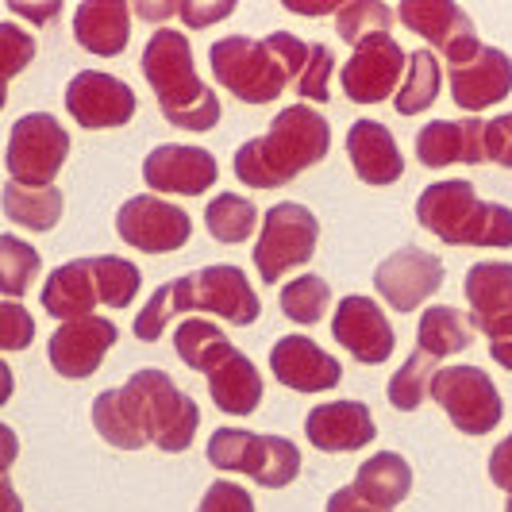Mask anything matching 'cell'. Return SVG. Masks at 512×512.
I'll list each match as a JSON object with an SVG mask.
<instances>
[{"label": "cell", "instance_id": "cell-23", "mask_svg": "<svg viewBox=\"0 0 512 512\" xmlns=\"http://www.w3.org/2000/svg\"><path fill=\"white\" fill-rule=\"evenodd\" d=\"M416 158L428 170H443L451 162L478 166L486 162V124L482 120H432L416 131Z\"/></svg>", "mask_w": 512, "mask_h": 512}, {"label": "cell", "instance_id": "cell-20", "mask_svg": "<svg viewBox=\"0 0 512 512\" xmlns=\"http://www.w3.org/2000/svg\"><path fill=\"white\" fill-rule=\"evenodd\" d=\"M270 370L274 378L297 393H324L343 382V366L316 347L308 335H285L270 351Z\"/></svg>", "mask_w": 512, "mask_h": 512}, {"label": "cell", "instance_id": "cell-6", "mask_svg": "<svg viewBox=\"0 0 512 512\" xmlns=\"http://www.w3.org/2000/svg\"><path fill=\"white\" fill-rule=\"evenodd\" d=\"M208 462L216 470L247 474L266 489H285L301 474V451L282 436H255L243 428H216L208 439Z\"/></svg>", "mask_w": 512, "mask_h": 512}, {"label": "cell", "instance_id": "cell-53", "mask_svg": "<svg viewBox=\"0 0 512 512\" xmlns=\"http://www.w3.org/2000/svg\"><path fill=\"white\" fill-rule=\"evenodd\" d=\"M12 389H16V378H12V370H8V362L0 359V405H8V397H12Z\"/></svg>", "mask_w": 512, "mask_h": 512}, {"label": "cell", "instance_id": "cell-35", "mask_svg": "<svg viewBox=\"0 0 512 512\" xmlns=\"http://www.w3.org/2000/svg\"><path fill=\"white\" fill-rule=\"evenodd\" d=\"M39 266H43V258L31 243L16 239V235H0V293L8 301L24 297L31 282L39 278Z\"/></svg>", "mask_w": 512, "mask_h": 512}, {"label": "cell", "instance_id": "cell-9", "mask_svg": "<svg viewBox=\"0 0 512 512\" xmlns=\"http://www.w3.org/2000/svg\"><path fill=\"white\" fill-rule=\"evenodd\" d=\"M436 405L447 416L451 424L466 432V436H489L501 416H505V405H501V393L482 366H447V370H436L432 378V393Z\"/></svg>", "mask_w": 512, "mask_h": 512}, {"label": "cell", "instance_id": "cell-34", "mask_svg": "<svg viewBox=\"0 0 512 512\" xmlns=\"http://www.w3.org/2000/svg\"><path fill=\"white\" fill-rule=\"evenodd\" d=\"M205 224L212 231V239H220V243H247L258 228V208L247 197L220 193L208 201Z\"/></svg>", "mask_w": 512, "mask_h": 512}, {"label": "cell", "instance_id": "cell-38", "mask_svg": "<svg viewBox=\"0 0 512 512\" xmlns=\"http://www.w3.org/2000/svg\"><path fill=\"white\" fill-rule=\"evenodd\" d=\"M328 301H332V285L316 278V274H305V278H297L282 289V312L293 324H305V328L324 320Z\"/></svg>", "mask_w": 512, "mask_h": 512}, {"label": "cell", "instance_id": "cell-36", "mask_svg": "<svg viewBox=\"0 0 512 512\" xmlns=\"http://www.w3.org/2000/svg\"><path fill=\"white\" fill-rule=\"evenodd\" d=\"M432 378H436V359H428L424 351H412L409 362L389 378L385 385V397L389 405L401 412H412L424 405V397L432 393Z\"/></svg>", "mask_w": 512, "mask_h": 512}, {"label": "cell", "instance_id": "cell-5", "mask_svg": "<svg viewBox=\"0 0 512 512\" xmlns=\"http://www.w3.org/2000/svg\"><path fill=\"white\" fill-rule=\"evenodd\" d=\"M212 74L216 81L235 93V101L243 104H266L278 101L289 85L282 54L274 51L270 39H251V35H228L220 43H212L208 51Z\"/></svg>", "mask_w": 512, "mask_h": 512}, {"label": "cell", "instance_id": "cell-18", "mask_svg": "<svg viewBox=\"0 0 512 512\" xmlns=\"http://www.w3.org/2000/svg\"><path fill=\"white\" fill-rule=\"evenodd\" d=\"M470 328L497 339H512V266L509 262H478L466 274Z\"/></svg>", "mask_w": 512, "mask_h": 512}, {"label": "cell", "instance_id": "cell-41", "mask_svg": "<svg viewBox=\"0 0 512 512\" xmlns=\"http://www.w3.org/2000/svg\"><path fill=\"white\" fill-rule=\"evenodd\" d=\"M35 339V316L20 301H0V351H24Z\"/></svg>", "mask_w": 512, "mask_h": 512}, {"label": "cell", "instance_id": "cell-49", "mask_svg": "<svg viewBox=\"0 0 512 512\" xmlns=\"http://www.w3.org/2000/svg\"><path fill=\"white\" fill-rule=\"evenodd\" d=\"M16 455H20V439L8 424H0V470H8L16 462Z\"/></svg>", "mask_w": 512, "mask_h": 512}, {"label": "cell", "instance_id": "cell-1", "mask_svg": "<svg viewBox=\"0 0 512 512\" xmlns=\"http://www.w3.org/2000/svg\"><path fill=\"white\" fill-rule=\"evenodd\" d=\"M93 428L120 451H143L154 443L166 455H181L193 447L201 409L162 370H139L128 385L104 389L93 401Z\"/></svg>", "mask_w": 512, "mask_h": 512}, {"label": "cell", "instance_id": "cell-15", "mask_svg": "<svg viewBox=\"0 0 512 512\" xmlns=\"http://www.w3.org/2000/svg\"><path fill=\"white\" fill-rule=\"evenodd\" d=\"M374 285L389 301V308L412 312L443 285V262L428 251H420V247H401L397 255H389L374 270Z\"/></svg>", "mask_w": 512, "mask_h": 512}, {"label": "cell", "instance_id": "cell-3", "mask_svg": "<svg viewBox=\"0 0 512 512\" xmlns=\"http://www.w3.org/2000/svg\"><path fill=\"white\" fill-rule=\"evenodd\" d=\"M143 77L151 81L158 108L174 128L212 131L220 124V101L197 77L193 47H189V39L181 31L162 27V31H154V39H147V47H143Z\"/></svg>", "mask_w": 512, "mask_h": 512}, {"label": "cell", "instance_id": "cell-37", "mask_svg": "<svg viewBox=\"0 0 512 512\" xmlns=\"http://www.w3.org/2000/svg\"><path fill=\"white\" fill-rule=\"evenodd\" d=\"M389 27H393V12L389 4H378V0H347L335 12V31L351 47H359L370 35H389Z\"/></svg>", "mask_w": 512, "mask_h": 512}, {"label": "cell", "instance_id": "cell-27", "mask_svg": "<svg viewBox=\"0 0 512 512\" xmlns=\"http://www.w3.org/2000/svg\"><path fill=\"white\" fill-rule=\"evenodd\" d=\"M208 378V393L216 401L220 412H231V416H251V412L262 405V374L258 366L243 351H231L228 359L220 362Z\"/></svg>", "mask_w": 512, "mask_h": 512}, {"label": "cell", "instance_id": "cell-29", "mask_svg": "<svg viewBox=\"0 0 512 512\" xmlns=\"http://www.w3.org/2000/svg\"><path fill=\"white\" fill-rule=\"evenodd\" d=\"M0 205H4V216L12 220V224H20L27 231H51L58 220H62V189H27V185H16V181H8L4 185V193H0Z\"/></svg>", "mask_w": 512, "mask_h": 512}, {"label": "cell", "instance_id": "cell-48", "mask_svg": "<svg viewBox=\"0 0 512 512\" xmlns=\"http://www.w3.org/2000/svg\"><path fill=\"white\" fill-rule=\"evenodd\" d=\"M8 8H12V12H16V16H24V20H35V24H51L54 16H58V8H62V4H20V0H16V4H8Z\"/></svg>", "mask_w": 512, "mask_h": 512}, {"label": "cell", "instance_id": "cell-47", "mask_svg": "<svg viewBox=\"0 0 512 512\" xmlns=\"http://www.w3.org/2000/svg\"><path fill=\"white\" fill-rule=\"evenodd\" d=\"M328 512H382V509L366 505V501H362L355 489L343 486V489H335L332 497H328Z\"/></svg>", "mask_w": 512, "mask_h": 512}, {"label": "cell", "instance_id": "cell-50", "mask_svg": "<svg viewBox=\"0 0 512 512\" xmlns=\"http://www.w3.org/2000/svg\"><path fill=\"white\" fill-rule=\"evenodd\" d=\"M0 512H24V501H20V493L12 486L8 470H0Z\"/></svg>", "mask_w": 512, "mask_h": 512}, {"label": "cell", "instance_id": "cell-2", "mask_svg": "<svg viewBox=\"0 0 512 512\" xmlns=\"http://www.w3.org/2000/svg\"><path fill=\"white\" fill-rule=\"evenodd\" d=\"M332 151V128L312 104H289L266 135L235 151V178L251 189H282Z\"/></svg>", "mask_w": 512, "mask_h": 512}, {"label": "cell", "instance_id": "cell-25", "mask_svg": "<svg viewBox=\"0 0 512 512\" xmlns=\"http://www.w3.org/2000/svg\"><path fill=\"white\" fill-rule=\"evenodd\" d=\"M74 35L89 54H101V58L124 54L131 39V4H124V0H85V4H77Z\"/></svg>", "mask_w": 512, "mask_h": 512}, {"label": "cell", "instance_id": "cell-17", "mask_svg": "<svg viewBox=\"0 0 512 512\" xmlns=\"http://www.w3.org/2000/svg\"><path fill=\"white\" fill-rule=\"evenodd\" d=\"M143 178L151 185V193H181V197H201L208 193L220 166L216 158L201 147H181V143H162L147 154L143 162Z\"/></svg>", "mask_w": 512, "mask_h": 512}, {"label": "cell", "instance_id": "cell-16", "mask_svg": "<svg viewBox=\"0 0 512 512\" xmlns=\"http://www.w3.org/2000/svg\"><path fill=\"white\" fill-rule=\"evenodd\" d=\"M332 335L339 339V347H347L366 366L385 362L397 347L389 316L374 297H343L332 316Z\"/></svg>", "mask_w": 512, "mask_h": 512}, {"label": "cell", "instance_id": "cell-42", "mask_svg": "<svg viewBox=\"0 0 512 512\" xmlns=\"http://www.w3.org/2000/svg\"><path fill=\"white\" fill-rule=\"evenodd\" d=\"M332 70H335V58L328 47H308V66L305 74H301V81H297V93L305 101H332V93H328Z\"/></svg>", "mask_w": 512, "mask_h": 512}, {"label": "cell", "instance_id": "cell-26", "mask_svg": "<svg viewBox=\"0 0 512 512\" xmlns=\"http://www.w3.org/2000/svg\"><path fill=\"white\" fill-rule=\"evenodd\" d=\"M97 305H101V297H97V278H93V258H74V262L51 270V278L43 285V308L51 316L66 324V320L93 316Z\"/></svg>", "mask_w": 512, "mask_h": 512}, {"label": "cell", "instance_id": "cell-24", "mask_svg": "<svg viewBox=\"0 0 512 512\" xmlns=\"http://www.w3.org/2000/svg\"><path fill=\"white\" fill-rule=\"evenodd\" d=\"M347 154L351 166L366 185H393L405 174V158L393 139V131L378 124V120H359L347 131Z\"/></svg>", "mask_w": 512, "mask_h": 512}, {"label": "cell", "instance_id": "cell-4", "mask_svg": "<svg viewBox=\"0 0 512 512\" xmlns=\"http://www.w3.org/2000/svg\"><path fill=\"white\" fill-rule=\"evenodd\" d=\"M416 220L451 247H512V208L482 201L470 181H436L420 193Z\"/></svg>", "mask_w": 512, "mask_h": 512}, {"label": "cell", "instance_id": "cell-45", "mask_svg": "<svg viewBox=\"0 0 512 512\" xmlns=\"http://www.w3.org/2000/svg\"><path fill=\"white\" fill-rule=\"evenodd\" d=\"M235 12V0H216V4H197V0H178V16L189 27H208L228 20Z\"/></svg>", "mask_w": 512, "mask_h": 512}, {"label": "cell", "instance_id": "cell-33", "mask_svg": "<svg viewBox=\"0 0 512 512\" xmlns=\"http://www.w3.org/2000/svg\"><path fill=\"white\" fill-rule=\"evenodd\" d=\"M439 85H443V70H439V58L432 51H412L405 62V77H401V89L393 97V108L401 116H416L424 108H432L439 97Z\"/></svg>", "mask_w": 512, "mask_h": 512}, {"label": "cell", "instance_id": "cell-22", "mask_svg": "<svg viewBox=\"0 0 512 512\" xmlns=\"http://www.w3.org/2000/svg\"><path fill=\"white\" fill-rule=\"evenodd\" d=\"M305 436L312 439L316 451H359L366 443H374L378 428H374V416L362 401H328V405H316L305 420Z\"/></svg>", "mask_w": 512, "mask_h": 512}, {"label": "cell", "instance_id": "cell-32", "mask_svg": "<svg viewBox=\"0 0 512 512\" xmlns=\"http://www.w3.org/2000/svg\"><path fill=\"white\" fill-rule=\"evenodd\" d=\"M185 312H197V308H193V274L158 285V293H154L151 301L143 305V312L135 316V328H131V332H135V339H143V343H158L162 332L170 328V320H174V316H185Z\"/></svg>", "mask_w": 512, "mask_h": 512}, {"label": "cell", "instance_id": "cell-14", "mask_svg": "<svg viewBox=\"0 0 512 512\" xmlns=\"http://www.w3.org/2000/svg\"><path fill=\"white\" fill-rule=\"evenodd\" d=\"M66 112L89 131L124 128L135 116V93L120 77L101 74V70H81L66 85Z\"/></svg>", "mask_w": 512, "mask_h": 512}, {"label": "cell", "instance_id": "cell-10", "mask_svg": "<svg viewBox=\"0 0 512 512\" xmlns=\"http://www.w3.org/2000/svg\"><path fill=\"white\" fill-rule=\"evenodd\" d=\"M116 231L120 239L143 251V255H174L189 243L193 224H189V212L154 193H139L120 205L116 212Z\"/></svg>", "mask_w": 512, "mask_h": 512}, {"label": "cell", "instance_id": "cell-7", "mask_svg": "<svg viewBox=\"0 0 512 512\" xmlns=\"http://www.w3.org/2000/svg\"><path fill=\"white\" fill-rule=\"evenodd\" d=\"M66 154H70V131H62L51 112H27L8 131L4 166L16 185L47 189L58 178Z\"/></svg>", "mask_w": 512, "mask_h": 512}, {"label": "cell", "instance_id": "cell-12", "mask_svg": "<svg viewBox=\"0 0 512 512\" xmlns=\"http://www.w3.org/2000/svg\"><path fill=\"white\" fill-rule=\"evenodd\" d=\"M405 62H409V54L401 51V43L393 35H370V39H362L359 47H355L351 62L339 70L343 93L355 104L389 101V93L401 89Z\"/></svg>", "mask_w": 512, "mask_h": 512}, {"label": "cell", "instance_id": "cell-39", "mask_svg": "<svg viewBox=\"0 0 512 512\" xmlns=\"http://www.w3.org/2000/svg\"><path fill=\"white\" fill-rule=\"evenodd\" d=\"M93 278H97V297L108 308H128L139 293V270L128 258L101 255L93 258Z\"/></svg>", "mask_w": 512, "mask_h": 512}, {"label": "cell", "instance_id": "cell-19", "mask_svg": "<svg viewBox=\"0 0 512 512\" xmlns=\"http://www.w3.org/2000/svg\"><path fill=\"white\" fill-rule=\"evenodd\" d=\"M193 308L247 328L258 320L262 301L239 266H205L193 274Z\"/></svg>", "mask_w": 512, "mask_h": 512}, {"label": "cell", "instance_id": "cell-54", "mask_svg": "<svg viewBox=\"0 0 512 512\" xmlns=\"http://www.w3.org/2000/svg\"><path fill=\"white\" fill-rule=\"evenodd\" d=\"M4 104H8V77L0 74V108H4Z\"/></svg>", "mask_w": 512, "mask_h": 512}, {"label": "cell", "instance_id": "cell-43", "mask_svg": "<svg viewBox=\"0 0 512 512\" xmlns=\"http://www.w3.org/2000/svg\"><path fill=\"white\" fill-rule=\"evenodd\" d=\"M197 512H255V501L243 486L220 478V482H212L205 489V501L197 505Z\"/></svg>", "mask_w": 512, "mask_h": 512}, {"label": "cell", "instance_id": "cell-55", "mask_svg": "<svg viewBox=\"0 0 512 512\" xmlns=\"http://www.w3.org/2000/svg\"><path fill=\"white\" fill-rule=\"evenodd\" d=\"M505 512H512V497H509V501H505Z\"/></svg>", "mask_w": 512, "mask_h": 512}, {"label": "cell", "instance_id": "cell-31", "mask_svg": "<svg viewBox=\"0 0 512 512\" xmlns=\"http://www.w3.org/2000/svg\"><path fill=\"white\" fill-rule=\"evenodd\" d=\"M174 351H178V359L185 362L189 370L212 374L235 347H231V339L224 335V328H216V324L193 316V320H181L178 324V332H174Z\"/></svg>", "mask_w": 512, "mask_h": 512}, {"label": "cell", "instance_id": "cell-30", "mask_svg": "<svg viewBox=\"0 0 512 512\" xmlns=\"http://www.w3.org/2000/svg\"><path fill=\"white\" fill-rule=\"evenodd\" d=\"M470 320L462 316L459 308L451 305H432L420 316V328H416V351H424L428 359H447V355H459L470 347Z\"/></svg>", "mask_w": 512, "mask_h": 512}, {"label": "cell", "instance_id": "cell-28", "mask_svg": "<svg viewBox=\"0 0 512 512\" xmlns=\"http://www.w3.org/2000/svg\"><path fill=\"white\" fill-rule=\"evenodd\" d=\"M351 489L359 493L366 505L382 512H393L412 489V466L397 451H378L374 459H366L355 474Z\"/></svg>", "mask_w": 512, "mask_h": 512}, {"label": "cell", "instance_id": "cell-11", "mask_svg": "<svg viewBox=\"0 0 512 512\" xmlns=\"http://www.w3.org/2000/svg\"><path fill=\"white\" fill-rule=\"evenodd\" d=\"M397 20L447 54L451 70L466 66L474 54L482 51L474 20L462 12L459 4H451V0H401L397 4Z\"/></svg>", "mask_w": 512, "mask_h": 512}, {"label": "cell", "instance_id": "cell-46", "mask_svg": "<svg viewBox=\"0 0 512 512\" xmlns=\"http://www.w3.org/2000/svg\"><path fill=\"white\" fill-rule=\"evenodd\" d=\"M489 478H493V486L505 489L512 497V436L501 439L493 447V455H489Z\"/></svg>", "mask_w": 512, "mask_h": 512}, {"label": "cell", "instance_id": "cell-52", "mask_svg": "<svg viewBox=\"0 0 512 512\" xmlns=\"http://www.w3.org/2000/svg\"><path fill=\"white\" fill-rule=\"evenodd\" d=\"M489 355H493V362H497V366L512 370V339H497V343L489 347Z\"/></svg>", "mask_w": 512, "mask_h": 512}, {"label": "cell", "instance_id": "cell-51", "mask_svg": "<svg viewBox=\"0 0 512 512\" xmlns=\"http://www.w3.org/2000/svg\"><path fill=\"white\" fill-rule=\"evenodd\" d=\"M143 20H166V16H174L178 12V4H131Z\"/></svg>", "mask_w": 512, "mask_h": 512}, {"label": "cell", "instance_id": "cell-8", "mask_svg": "<svg viewBox=\"0 0 512 512\" xmlns=\"http://www.w3.org/2000/svg\"><path fill=\"white\" fill-rule=\"evenodd\" d=\"M255 243V270L266 285H278L297 266H305L316 255V239H320V224L305 205L282 201L266 212V220L258 224Z\"/></svg>", "mask_w": 512, "mask_h": 512}, {"label": "cell", "instance_id": "cell-21", "mask_svg": "<svg viewBox=\"0 0 512 512\" xmlns=\"http://www.w3.org/2000/svg\"><path fill=\"white\" fill-rule=\"evenodd\" d=\"M512 93V58L497 47H482L466 66L451 70V101L462 112H482Z\"/></svg>", "mask_w": 512, "mask_h": 512}, {"label": "cell", "instance_id": "cell-40", "mask_svg": "<svg viewBox=\"0 0 512 512\" xmlns=\"http://www.w3.org/2000/svg\"><path fill=\"white\" fill-rule=\"evenodd\" d=\"M31 58H35V39L27 35L24 27L0 24V74L12 81V77L24 74L31 66Z\"/></svg>", "mask_w": 512, "mask_h": 512}, {"label": "cell", "instance_id": "cell-13", "mask_svg": "<svg viewBox=\"0 0 512 512\" xmlns=\"http://www.w3.org/2000/svg\"><path fill=\"white\" fill-rule=\"evenodd\" d=\"M116 324L108 316H81V320H66L47 343V359H51L58 378L70 382H85L101 370L104 355L116 347Z\"/></svg>", "mask_w": 512, "mask_h": 512}, {"label": "cell", "instance_id": "cell-44", "mask_svg": "<svg viewBox=\"0 0 512 512\" xmlns=\"http://www.w3.org/2000/svg\"><path fill=\"white\" fill-rule=\"evenodd\" d=\"M486 158L512 170V112L486 124Z\"/></svg>", "mask_w": 512, "mask_h": 512}]
</instances>
